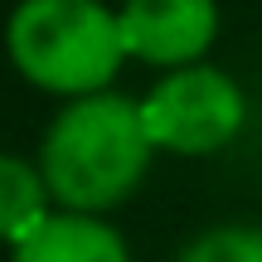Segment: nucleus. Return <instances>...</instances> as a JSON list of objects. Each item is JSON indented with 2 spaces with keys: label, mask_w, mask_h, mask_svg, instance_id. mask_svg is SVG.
Returning <instances> with one entry per match:
<instances>
[{
  "label": "nucleus",
  "mask_w": 262,
  "mask_h": 262,
  "mask_svg": "<svg viewBox=\"0 0 262 262\" xmlns=\"http://www.w3.org/2000/svg\"><path fill=\"white\" fill-rule=\"evenodd\" d=\"M175 262H262V228L253 224H224L185 243Z\"/></svg>",
  "instance_id": "nucleus-7"
},
{
  "label": "nucleus",
  "mask_w": 262,
  "mask_h": 262,
  "mask_svg": "<svg viewBox=\"0 0 262 262\" xmlns=\"http://www.w3.org/2000/svg\"><path fill=\"white\" fill-rule=\"evenodd\" d=\"M141 122H146L156 150L170 156H214L243 131L248 97L224 68L189 63L170 68L146 97H141Z\"/></svg>",
  "instance_id": "nucleus-3"
},
{
  "label": "nucleus",
  "mask_w": 262,
  "mask_h": 262,
  "mask_svg": "<svg viewBox=\"0 0 262 262\" xmlns=\"http://www.w3.org/2000/svg\"><path fill=\"white\" fill-rule=\"evenodd\" d=\"M156 141L141 122V102L122 93L73 97L49 122L39 141V170H44L54 204L68 214H107L141 185Z\"/></svg>",
  "instance_id": "nucleus-1"
},
{
  "label": "nucleus",
  "mask_w": 262,
  "mask_h": 262,
  "mask_svg": "<svg viewBox=\"0 0 262 262\" xmlns=\"http://www.w3.org/2000/svg\"><path fill=\"white\" fill-rule=\"evenodd\" d=\"M10 262H131V253L102 214L54 209L19 248H10Z\"/></svg>",
  "instance_id": "nucleus-5"
},
{
  "label": "nucleus",
  "mask_w": 262,
  "mask_h": 262,
  "mask_svg": "<svg viewBox=\"0 0 262 262\" xmlns=\"http://www.w3.org/2000/svg\"><path fill=\"white\" fill-rule=\"evenodd\" d=\"M49 214H54V189H49L39 160L0 150V243L19 248Z\"/></svg>",
  "instance_id": "nucleus-6"
},
{
  "label": "nucleus",
  "mask_w": 262,
  "mask_h": 262,
  "mask_svg": "<svg viewBox=\"0 0 262 262\" xmlns=\"http://www.w3.org/2000/svg\"><path fill=\"white\" fill-rule=\"evenodd\" d=\"M126 58H141L150 68H189L204 63L209 44L219 34L214 0H126L117 10Z\"/></svg>",
  "instance_id": "nucleus-4"
},
{
  "label": "nucleus",
  "mask_w": 262,
  "mask_h": 262,
  "mask_svg": "<svg viewBox=\"0 0 262 262\" xmlns=\"http://www.w3.org/2000/svg\"><path fill=\"white\" fill-rule=\"evenodd\" d=\"M5 54L29 88L73 102L112 88L126 49L102 0H19L5 19Z\"/></svg>",
  "instance_id": "nucleus-2"
}]
</instances>
